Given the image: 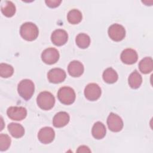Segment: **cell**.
<instances>
[{
  "mask_svg": "<svg viewBox=\"0 0 153 153\" xmlns=\"http://www.w3.org/2000/svg\"><path fill=\"white\" fill-rule=\"evenodd\" d=\"M20 33L24 39L32 41L38 37L39 30L35 24L32 22H26L21 26Z\"/></svg>",
  "mask_w": 153,
  "mask_h": 153,
  "instance_id": "obj_1",
  "label": "cell"
},
{
  "mask_svg": "<svg viewBox=\"0 0 153 153\" xmlns=\"http://www.w3.org/2000/svg\"><path fill=\"white\" fill-rule=\"evenodd\" d=\"M35 90V85L33 82L28 79L22 80L18 84L17 91L19 95L25 100H29Z\"/></svg>",
  "mask_w": 153,
  "mask_h": 153,
  "instance_id": "obj_2",
  "label": "cell"
},
{
  "mask_svg": "<svg viewBox=\"0 0 153 153\" xmlns=\"http://www.w3.org/2000/svg\"><path fill=\"white\" fill-rule=\"evenodd\" d=\"M36 103L41 109L50 110L54 105L55 98L51 93L44 91L41 92L37 96Z\"/></svg>",
  "mask_w": 153,
  "mask_h": 153,
  "instance_id": "obj_3",
  "label": "cell"
},
{
  "mask_svg": "<svg viewBox=\"0 0 153 153\" xmlns=\"http://www.w3.org/2000/svg\"><path fill=\"white\" fill-rule=\"evenodd\" d=\"M75 93L73 88L69 87H61L57 93L59 100L63 104L71 105L75 100Z\"/></svg>",
  "mask_w": 153,
  "mask_h": 153,
  "instance_id": "obj_4",
  "label": "cell"
},
{
  "mask_svg": "<svg viewBox=\"0 0 153 153\" xmlns=\"http://www.w3.org/2000/svg\"><path fill=\"white\" fill-rule=\"evenodd\" d=\"M108 35L109 38L114 41H120L123 40L126 36V30L124 27L117 23L110 26L108 29Z\"/></svg>",
  "mask_w": 153,
  "mask_h": 153,
  "instance_id": "obj_5",
  "label": "cell"
},
{
  "mask_svg": "<svg viewBox=\"0 0 153 153\" xmlns=\"http://www.w3.org/2000/svg\"><path fill=\"white\" fill-rule=\"evenodd\" d=\"M59 53L54 48H48L41 54V59L46 64L52 65L56 63L59 59Z\"/></svg>",
  "mask_w": 153,
  "mask_h": 153,
  "instance_id": "obj_6",
  "label": "cell"
},
{
  "mask_svg": "<svg viewBox=\"0 0 153 153\" xmlns=\"http://www.w3.org/2000/svg\"><path fill=\"white\" fill-rule=\"evenodd\" d=\"M101 88L96 83L88 84L84 89V95L90 101L97 100L101 95Z\"/></svg>",
  "mask_w": 153,
  "mask_h": 153,
  "instance_id": "obj_7",
  "label": "cell"
},
{
  "mask_svg": "<svg viewBox=\"0 0 153 153\" xmlns=\"http://www.w3.org/2000/svg\"><path fill=\"white\" fill-rule=\"evenodd\" d=\"M107 124L110 130L113 132H118L123 127V121L118 115L111 112L107 118Z\"/></svg>",
  "mask_w": 153,
  "mask_h": 153,
  "instance_id": "obj_8",
  "label": "cell"
},
{
  "mask_svg": "<svg viewBox=\"0 0 153 153\" xmlns=\"http://www.w3.org/2000/svg\"><path fill=\"white\" fill-rule=\"evenodd\" d=\"M8 117L15 121H21L25 119L27 115V110L22 106H11L7 111Z\"/></svg>",
  "mask_w": 153,
  "mask_h": 153,
  "instance_id": "obj_9",
  "label": "cell"
},
{
  "mask_svg": "<svg viewBox=\"0 0 153 153\" xmlns=\"http://www.w3.org/2000/svg\"><path fill=\"white\" fill-rule=\"evenodd\" d=\"M66 75L64 70L60 68H53L49 71L47 74L48 81L54 84H58L63 82L66 78Z\"/></svg>",
  "mask_w": 153,
  "mask_h": 153,
  "instance_id": "obj_10",
  "label": "cell"
},
{
  "mask_svg": "<svg viewBox=\"0 0 153 153\" xmlns=\"http://www.w3.org/2000/svg\"><path fill=\"white\" fill-rule=\"evenodd\" d=\"M55 137V132L54 130L50 127H45L40 129L38 134L39 140L44 143L48 144L53 142Z\"/></svg>",
  "mask_w": 153,
  "mask_h": 153,
  "instance_id": "obj_11",
  "label": "cell"
},
{
  "mask_svg": "<svg viewBox=\"0 0 153 153\" xmlns=\"http://www.w3.org/2000/svg\"><path fill=\"white\" fill-rule=\"evenodd\" d=\"M68 39L67 32L63 29H58L53 32L51 36L52 42L57 46H62L66 44Z\"/></svg>",
  "mask_w": 153,
  "mask_h": 153,
  "instance_id": "obj_12",
  "label": "cell"
},
{
  "mask_svg": "<svg viewBox=\"0 0 153 153\" xmlns=\"http://www.w3.org/2000/svg\"><path fill=\"white\" fill-rule=\"evenodd\" d=\"M138 59L137 52L131 48H126L124 50L121 54V61L127 65H132L135 63Z\"/></svg>",
  "mask_w": 153,
  "mask_h": 153,
  "instance_id": "obj_13",
  "label": "cell"
},
{
  "mask_svg": "<svg viewBox=\"0 0 153 153\" xmlns=\"http://www.w3.org/2000/svg\"><path fill=\"white\" fill-rule=\"evenodd\" d=\"M84 66L78 60H74L69 63L68 71L69 74L73 77H79L84 72Z\"/></svg>",
  "mask_w": 153,
  "mask_h": 153,
  "instance_id": "obj_14",
  "label": "cell"
},
{
  "mask_svg": "<svg viewBox=\"0 0 153 153\" xmlns=\"http://www.w3.org/2000/svg\"><path fill=\"white\" fill-rule=\"evenodd\" d=\"M70 117L66 112L57 113L53 119V124L55 127L60 128L67 125L69 121Z\"/></svg>",
  "mask_w": 153,
  "mask_h": 153,
  "instance_id": "obj_15",
  "label": "cell"
},
{
  "mask_svg": "<svg viewBox=\"0 0 153 153\" xmlns=\"http://www.w3.org/2000/svg\"><path fill=\"white\" fill-rule=\"evenodd\" d=\"M106 127L102 123L97 121L94 124L92 127L91 133L95 139H101L103 138L106 135Z\"/></svg>",
  "mask_w": 153,
  "mask_h": 153,
  "instance_id": "obj_16",
  "label": "cell"
},
{
  "mask_svg": "<svg viewBox=\"0 0 153 153\" xmlns=\"http://www.w3.org/2000/svg\"><path fill=\"white\" fill-rule=\"evenodd\" d=\"M1 10L5 16L11 17L15 14L16 8L15 5L11 1H5L1 4Z\"/></svg>",
  "mask_w": 153,
  "mask_h": 153,
  "instance_id": "obj_17",
  "label": "cell"
},
{
  "mask_svg": "<svg viewBox=\"0 0 153 153\" xmlns=\"http://www.w3.org/2000/svg\"><path fill=\"white\" fill-rule=\"evenodd\" d=\"M8 130L11 136L15 138L22 137L25 134V128L20 124L11 123L8 126Z\"/></svg>",
  "mask_w": 153,
  "mask_h": 153,
  "instance_id": "obj_18",
  "label": "cell"
},
{
  "mask_svg": "<svg viewBox=\"0 0 153 153\" xmlns=\"http://www.w3.org/2000/svg\"><path fill=\"white\" fill-rule=\"evenodd\" d=\"M139 69L140 71L147 74L152 72L153 69V61L151 57H146L142 59L139 63Z\"/></svg>",
  "mask_w": 153,
  "mask_h": 153,
  "instance_id": "obj_19",
  "label": "cell"
},
{
  "mask_svg": "<svg viewBox=\"0 0 153 153\" xmlns=\"http://www.w3.org/2000/svg\"><path fill=\"white\" fill-rule=\"evenodd\" d=\"M128 82L130 87L133 89L138 88L142 82V78L140 74L136 71H134L128 76Z\"/></svg>",
  "mask_w": 153,
  "mask_h": 153,
  "instance_id": "obj_20",
  "label": "cell"
},
{
  "mask_svg": "<svg viewBox=\"0 0 153 153\" xmlns=\"http://www.w3.org/2000/svg\"><path fill=\"white\" fill-rule=\"evenodd\" d=\"M103 79L108 84H113L115 82L118 78V75L117 72L112 68L106 69L103 73Z\"/></svg>",
  "mask_w": 153,
  "mask_h": 153,
  "instance_id": "obj_21",
  "label": "cell"
},
{
  "mask_svg": "<svg viewBox=\"0 0 153 153\" xmlns=\"http://www.w3.org/2000/svg\"><path fill=\"white\" fill-rule=\"evenodd\" d=\"M75 42L78 47L82 49H85L88 47L90 44V36L84 33H79L75 39Z\"/></svg>",
  "mask_w": 153,
  "mask_h": 153,
  "instance_id": "obj_22",
  "label": "cell"
},
{
  "mask_svg": "<svg viewBox=\"0 0 153 153\" xmlns=\"http://www.w3.org/2000/svg\"><path fill=\"white\" fill-rule=\"evenodd\" d=\"M82 16L81 12L76 9H73L69 11L67 16L68 22L72 25L79 23L82 20Z\"/></svg>",
  "mask_w": 153,
  "mask_h": 153,
  "instance_id": "obj_23",
  "label": "cell"
},
{
  "mask_svg": "<svg viewBox=\"0 0 153 153\" xmlns=\"http://www.w3.org/2000/svg\"><path fill=\"white\" fill-rule=\"evenodd\" d=\"M14 72V69L11 65L2 63L0 65V76L2 78L10 77Z\"/></svg>",
  "mask_w": 153,
  "mask_h": 153,
  "instance_id": "obj_24",
  "label": "cell"
},
{
  "mask_svg": "<svg viewBox=\"0 0 153 153\" xmlns=\"http://www.w3.org/2000/svg\"><path fill=\"white\" fill-rule=\"evenodd\" d=\"M11 138L6 134H0V150L4 151L8 149L11 145Z\"/></svg>",
  "mask_w": 153,
  "mask_h": 153,
  "instance_id": "obj_25",
  "label": "cell"
},
{
  "mask_svg": "<svg viewBox=\"0 0 153 153\" xmlns=\"http://www.w3.org/2000/svg\"><path fill=\"white\" fill-rule=\"evenodd\" d=\"M47 5L50 8H56L58 7L60 3L62 2V1L59 0H47L45 1Z\"/></svg>",
  "mask_w": 153,
  "mask_h": 153,
  "instance_id": "obj_26",
  "label": "cell"
},
{
  "mask_svg": "<svg viewBox=\"0 0 153 153\" xmlns=\"http://www.w3.org/2000/svg\"><path fill=\"white\" fill-rule=\"evenodd\" d=\"M76 151L77 152H90L91 150L89 149L88 147L85 145H82L78 147Z\"/></svg>",
  "mask_w": 153,
  "mask_h": 153,
  "instance_id": "obj_27",
  "label": "cell"
}]
</instances>
